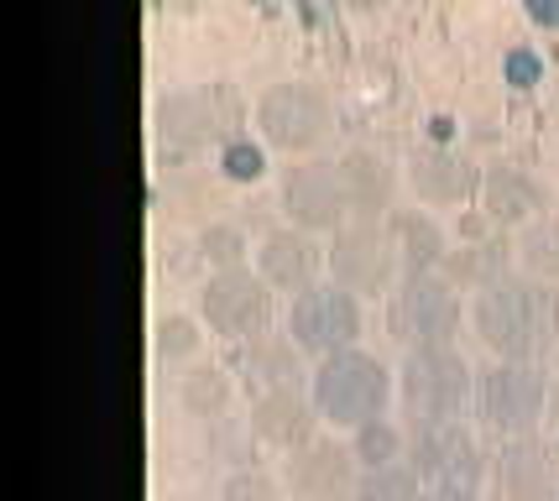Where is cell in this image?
Here are the masks:
<instances>
[{
	"mask_svg": "<svg viewBox=\"0 0 559 501\" xmlns=\"http://www.w3.org/2000/svg\"><path fill=\"white\" fill-rule=\"evenodd\" d=\"M471 324L497 360H538L559 350V287L538 283L528 272H508L476 293Z\"/></svg>",
	"mask_w": 559,
	"mask_h": 501,
	"instance_id": "1",
	"label": "cell"
},
{
	"mask_svg": "<svg viewBox=\"0 0 559 501\" xmlns=\"http://www.w3.org/2000/svg\"><path fill=\"white\" fill-rule=\"evenodd\" d=\"M392 392H397V377L361 345H350L341 356H324L309 371V397H314L319 418L350 433L371 418H388Z\"/></svg>",
	"mask_w": 559,
	"mask_h": 501,
	"instance_id": "2",
	"label": "cell"
},
{
	"mask_svg": "<svg viewBox=\"0 0 559 501\" xmlns=\"http://www.w3.org/2000/svg\"><path fill=\"white\" fill-rule=\"evenodd\" d=\"M397 403L408 407L414 424H450L476 403V371L455 345L408 350L397 371Z\"/></svg>",
	"mask_w": 559,
	"mask_h": 501,
	"instance_id": "3",
	"label": "cell"
},
{
	"mask_svg": "<svg viewBox=\"0 0 559 501\" xmlns=\"http://www.w3.org/2000/svg\"><path fill=\"white\" fill-rule=\"evenodd\" d=\"M461 287L450 283L444 272H408L403 283L392 287V309L388 324L408 350H429V345H455L461 334Z\"/></svg>",
	"mask_w": 559,
	"mask_h": 501,
	"instance_id": "4",
	"label": "cell"
},
{
	"mask_svg": "<svg viewBox=\"0 0 559 501\" xmlns=\"http://www.w3.org/2000/svg\"><path fill=\"white\" fill-rule=\"evenodd\" d=\"M549 407V377L528 360H491L487 371H476V413L491 433L523 439L538 429Z\"/></svg>",
	"mask_w": 559,
	"mask_h": 501,
	"instance_id": "5",
	"label": "cell"
},
{
	"mask_svg": "<svg viewBox=\"0 0 559 501\" xmlns=\"http://www.w3.org/2000/svg\"><path fill=\"white\" fill-rule=\"evenodd\" d=\"M257 126L283 152H314L335 126V99L314 79H283L257 99Z\"/></svg>",
	"mask_w": 559,
	"mask_h": 501,
	"instance_id": "6",
	"label": "cell"
},
{
	"mask_svg": "<svg viewBox=\"0 0 559 501\" xmlns=\"http://www.w3.org/2000/svg\"><path fill=\"white\" fill-rule=\"evenodd\" d=\"M288 334L304 356H341L361 339V298L341 283H314L293 298L288 309Z\"/></svg>",
	"mask_w": 559,
	"mask_h": 501,
	"instance_id": "7",
	"label": "cell"
},
{
	"mask_svg": "<svg viewBox=\"0 0 559 501\" xmlns=\"http://www.w3.org/2000/svg\"><path fill=\"white\" fill-rule=\"evenodd\" d=\"M330 283L350 287L356 298H377L403 283V257L392 246L388 225H361L350 219L345 230L330 236Z\"/></svg>",
	"mask_w": 559,
	"mask_h": 501,
	"instance_id": "8",
	"label": "cell"
},
{
	"mask_svg": "<svg viewBox=\"0 0 559 501\" xmlns=\"http://www.w3.org/2000/svg\"><path fill=\"white\" fill-rule=\"evenodd\" d=\"M408 465L424 476L429 491H439V486H481V476H487L481 439L465 429L461 418H450V424H414V433H408Z\"/></svg>",
	"mask_w": 559,
	"mask_h": 501,
	"instance_id": "9",
	"label": "cell"
},
{
	"mask_svg": "<svg viewBox=\"0 0 559 501\" xmlns=\"http://www.w3.org/2000/svg\"><path fill=\"white\" fill-rule=\"evenodd\" d=\"M199 313L225 339H251V334L267 330L272 319V283L262 272H251V266L215 272L204 283V293H199Z\"/></svg>",
	"mask_w": 559,
	"mask_h": 501,
	"instance_id": "10",
	"label": "cell"
},
{
	"mask_svg": "<svg viewBox=\"0 0 559 501\" xmlns=\"http://www.w3.org/2000/svg\"><path fill=\"white\" fill-rule=\"evenodd\" d=\"M283 210L298 230L309 236H335L350 225V199L341 183V163H319L304 157L283 172Z\"/></svg>",
	"mask_w": 559,
	"mask_h": 501,
	"instance_id": "11",
	"label": "cell"
},
{
	"mask_svg": "<svg viewBox=\"0 0 559 501\" xmlns=\"http://www.w3.org/2000/svg\"><path fill=\"white\" fill-rule=\"evenodd\" d=\"M283 480L298 501H350L356 497V480H361V460L350 444L335 439H309L304 450L288 454Z\"/></svg>",
	"mask_w": 559,
	"mask_h": 501,
	"instance_id": "12",
	"label": "cell"
},
{
	"mask_svg": "<svg viewBox=\"0 0 559 501\" xmlns=\"http://www.w3.org/2000/svg\"><path fill=\"white\" fill-rule=\"evenodd\" d=\"M319 266H330V246H319L309 230H298V225H283V230H272L262 236L257 246V272L267 277L277 293H304V287L319 283Z\"/></svg>",
	"mask_w": 559,
	"mask_h": 501,
	"instance_id": "13",
	"label": "cell"
},
{
	"mask_svg": "<svg viewBox=\"0 0 559 501\" xmlns=\"http://www.w3.org/2000/svg\"><path fill=\"white\" fill-rule=\"evenodd\" d=\"M319 407L314 397L304 392V386H277V392H262L257 403H251V433L257 439H267L277 450H304L309 439H319Z\"/></svg>",
	"mask_w": 559,
	"mask_h": 501,
	"instance_id": "14",
	"label": "cell"
},
{
	"mask_svg": "<svg viewBox=\"0 0 559 501\" xmlns=\"http://www.w3.org/2000/svg\"><path fill=\"white\" fill-rule=\"evenodd\" d=\"M341 183L350 199V219L361 225H388L392 199H397V167L371 152V146H350L341 157Z\"/></svg>",
	"mask_w": 559,
	"mask_h": 501,
	"instance_id": "15",
	"label": "cell"
},
{
	"mask_svg": "<svg viewBox=\"0 0 559 501\" xmlns=\"http://www.w3.org/2000/svg\"><path fill=\"white\" fill-rule=\"evenodd\" d=\"M544 204H549V189L538 183L528 167L497 163L481 172V210L497 225H528V219L544 215Z\"/></svg>",
	"mask_w": 559,
	"mask_h": 501,
	"instance_id": "16",
	"label": "cell"
},
{
	"mask_svg": "<svg viewBox=\"0 0 559 501\" xmlns=\"http://www.w3.org/2000/svg\"><path fill=\"white\" fill-rule=\"evenodd\" d=\"M408 183H414L418 204H461L471 193H481V172L465 163L461 152L444 146H424L408 163Z\"/></svg>",
	"mask_w": 559,
	"mask_h": 501,
	"instance_id": "17",
	"label": "cell"
},
{
	"mask_svg": "<svg viewBox=\"0 0 559 501\" xmlns=\"http://www.w3.org/2000/svg\"><path fill=\"white\" fill-rule=\"evenodd\" d=\"M236 366H241V377L257 386V397L262 392H277V386H304V350L293 345V334H251L241 339V350H236Z\"/></svg>",
	"mask_w": 559,
	"mask_h": 501,
	"instance_id": "18",
	"label": "cell"
},
{
	"mask_svg": "<svg viewBox=\"0 0 559 501\" xmlns=\"http://www.w3.org/2000/svg\"><path fill=\"white\" fill-rule=\"evenodd\" d=\"M388 236L403 257V277L408 272H444V262H450V236L429 210H392Z\"/></svg>",
	"mask_w": 559,
	"mask_h": 501,
	"instance_id": "19",
	"label": "cell"
},
{
	"mask_svg": "<svg viewBox=\"0 0 559 501\" xmlns=\"http://www.w3.org/2000/svg\"><path fill=\"white\" fill-rule=\"evenodd\" d=\"M508 262H518L512 257V240H471V246H450V262H444V277L455 287H491L497 277H508L512 266Z\"/></svg>",
	"mask_w": 559,
	"mask_h": 501,
	"instance_id": "20",
	"label": "cell"
},
{
	"mask_svg": "<svg viewBox=\"0 0 559 501\" xmlns=\"http://www.w3.org/2000/svg\"><path fill=\"white\" fill-rule=\"evenodd\" d=\"M512 257H518V272H528L538 283H559V215L528 219L512 240Z\"/></svg>",
	"mask_w": 559,
	"mask_h": 501,
	"instance_id": "21",
	"label": "cell"
},
{
	"mask_svg": "<svg viewBox=\"0 0 559 501\" xmlns=\"http://www.w3.org/2000/svg\"><path fill=\"white\" fill-rule=\"evenodd\" d=\"M350 501H429V486L408 460L397 465H377V470H361L356 480V497Z\"/></svg>",
	"mask_w": 559,
	"mask_h": 501,
	"instance_id": "22",
	"label": "cell"
},
{
	"mask_svg": "<svg viewBox=\"0 0 559 501\" xmlns=\"http://www.w3.org/2000/svg\"><path fill=\"white\" fill-rule=\"evenodd\" d=\"M350 450L361 460V470L397 465V460H408V433L397 429L392 418H371V424H361V429L350 433Z\"/></svg>",
	"mask_w": 559,
	"mask_h": 501,
	"instance_id": "23",
	"label": "cell"
},
{
	"mask_svg": "<svg viewBox=\"0 0 559 501\" xmlns=\"http://www.w3.org/2000/svg\"><path fill=\"white\" fill-rule=\"evenodd\" d=\"M225 403H230V377L219 366H194L183 377V407L194 418H215V413H225Z\"/></svg>",
	"mask_w": 559,
	"mask_h": 501,
	"instance_id": "24",
	"label": "cell"
},
{
	"mask_svg": "<svg viewBox=\"0 0 559 501\" xmlns=\"http://www.w3.org/2000/svg\"><path fill=\"white\" fill-rule=\"evenodd\" d=\"M163 131L173 136H183V142H204V136H215V110H210V99L199 95H178L163 105Z\"/></svg>",
	"mask_w": 559,
	"mask_h": 501,
	"instance_id": "25",
	"label": "cell"
},
{
	"mask_svg": "<svg viewBox=\"0 0 559 501\" xmlns=\"http://www.w3.org/2000/svg\"><path fill=\"white\" fill-rule=\"evenodd\" d=\"M199 251H204V262L215 266V272H230V266H246V236L241 225H204L199 230Z\"/></svg>",
	"mask_w": 559,
	"mask_h": 501,
	"instance_id": "26",
	"label": "cell"
},
{
	"mask_svg": "<svg viewBox=\"0 0 559 501\" xmlns=\"http://www.w3.org/2000/svg\"><path fill=\"white\" fill-rule=\"evenodd\" d=\"M199 319L189 313H168V319H157V330H152V345H157V356L163 360H183L199 350Z\"/></svg>",
	"mask_w": 559,
	"mask_h": 501,
	"instance_id": "27",
	"label": "cell"
},
{
	"mask_svg": "<svg viewBox=\"0 0 559 501\" xmlns=\"http://www.w3.org/2000/svg\"><path fill=\"white\" fill-rule=\"evenodd\" d=\"M219 163H225L230 178H241V183H251V178H262V172H267V157H262V146L257 142H225Z\"/></svg>",
	"mask_w": 559,
	"mask_h": 501,
	"instance_id": "28",
	"label": "cell"
},
{
	"mask_svg": "<svg viewBox=\"0 0 559 501\" xmlns=\"http://www.w3.org/2000/svg\"><path fill=\"white\" fill-rule=\"evenodd\" d=\"M225 501H277V486H272V476L251 470V476H236L225 486Z\"/></svg>",
	"mask_w": 559,
	"mask_h": 501,
	"instance_id": "29",
	"label": "cell"
},
{
	"mask_svg": "<svg viewBox=\"0 0 559 501\" xmlns=\"http://www.w3.org/2000/svg\"><path fill=\"white\" fill-rule=\"evenodd\" d=\"M508 73H512V84H528V79L538 73V58L534 52H523V48L508 52Z\"/></svg>",
	"mask_w": 559,
	"mask_h": 501,
	"instance_id": "30",
	"label": "cell"
},
{
	"mask_svg": "<svg viewBox=\"0 0 559 501\" xmlns=\"http://www.w3.org/2000/svg\"><path fill=\"white\" fill-rule=\"evenodd\" d=\"M523 11H528V16H534L538 26L559 32V0H523Z\"/></svg>",
	"mask_w": 559,
	"mask_h": 501,
	"instance_id": "31",
	"label": "cell"
},
{
	"mask_svg": "<svg viewBox=\"0 0 559 501\" xmlns=\"http://www.w3.org/2000/svg\"><path fill=\"white\" fill-rule=\"evenodd\" d=\"M429 501H481V491L476 486H439V491H429Z\"/></svg>",
	"mask_w": 559,
	"mask_h": 501,
	"instance_id": "32",
	"label": "cell"
},
{
	"mask_svg": "<svg viewBox=\"0 0 559 501\" xmlns=\"http://www.w3.org/2000/svg\"><path fill=\"white\" fill-rule=\"evenodd\" d=\"M350 5H382V0H350Z\"/></svg>",
	"mask_w": 559,
	"mask_h": 501,
	"instance_id": "33",
	"label": "cell"
},
{
	"mask_svg": "<svg viewBox=\"0 0 559 501\" xmlns=\"http://www.w3.org/2000/svg\"><path fill=\"white\" fill-rule=\"evenodd\" d=\"M555 377H559V350H555Z\"/></svg>",
	"mask_w": 559,
	"mask_h": 501,
	"instance_id": "34",
	"label": "cell"
}]
</instances>
